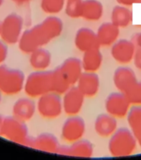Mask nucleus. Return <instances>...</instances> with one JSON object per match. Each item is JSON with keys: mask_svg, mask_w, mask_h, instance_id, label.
<instances>
[{"mask_svg": "<svg viewBox=\"0 0 141 160\" xmlns=\"http://www.w3.org/2000/svg\"><path fill=\"white\" fill-rule=\"evenodd\" d=\"M62 29L63 22L62 20L55 16H50L41 23L22 32L18 42L19 48L22 52L31 53L60 36Z\"/></svg>", "mask_w": 141, "mask_h": 160, "instance_id": "1", "label": "nucleus"}, {"mask_svg": "<svg viewBox=\"0 0 141 160\" xmlns=\"http://www.w3.org/2000/svg\"><path fill=\"white\" fill-rule=\"evenodd\" d=\"M137 138L131 130L122 128L111 135L109 150L115 157H123L132 154L136 148Z\"/></svg>", "mask_w": 141, "mask_h": 160, "instance_id": "2", "label": "nucleus"}, {"mask_svg": "<svg viewBox=\"0 0 141 160\" xmlns=\"http://www.w3.org/2000/svg\"><path fill=\"white\" fill-rule=\"evenodd\" d=\"M52 71L37 70L25 80L24 90L29 97L37 98L52 91Z\"/></svg>", "mask_w": 141, "mask_h": 160, "instance_id": "3", "label": "nucleus"}, {"mask_svg": "<svg viewBox=\"0 0 141 160\" xmlns=\"http://www.w3.org/2000/svg\"><path fill=\"white\" fill-rule=\"evenodd\" d=\"M25 80L22 71L0 65V92L16 94L24 88Z\"/></svg>", "mask_w": 141, "mask_h": 160, "instance_id": "4", "label": "nucleus"}, {"mask_svg": "<svg viewBox=\"0 0 141 160\" xmlns=\"http://www.w3.org/2000/svg\"><path fill=\"white\" fill-rule=\"evenodd\" d=\"M28 132L25 122L15 117H7L3 118L0 134H2L10 141L19 144L28 145Z\"/></svg>", "mask_w": 141, "mask_h": 160, "instance_id": "5", "label": "nucleus"}, {"mask_svg": "<svg viewBox=\"0 0 141 160\" xmlns=\"http://www.w3.org/2000/svg\"><path fill=\"white\" fill-rule=\"evenodd\" d=\"M37 108L40 115L46 118L58 117L63 109L61 94L51 91L39 97Z\"/></svg>", "mask_w": 141, "mask_h": 160, "instance_id": "6", "label": "nucleus"}, {"mask_svg": "<svg viewBox=\"0 0 141 160\" xmlns=\"http://www.w3.org/2000/svg\"><path fill=\"white\" fill-rule=\"evenodd\" d=\"M23 21L18 15L10 14L1 22L0 36L6 43H17L22 34Z\"/></svg>", "mask_w": 141, "mask_h": 160, "instance_id": "7", "label": "nucleus"}, {"mask_svg": "<svg viewBox=\"0 0 141 160\" xmlns=\"http://www.w3.org/2000/svg\"><path fill=\"white\" fill-rule=\"evenodd\" d=\"M129 102L125 93L122 92H112L106 100V109L107 112L115 118H123L129 111Z\"/></svg>", "mask_w": 141, "mask_h": 160, "instance_id": "8", "label": "nucleus"}, {"mask_svg": "<svg viewBox=\"0 0 141 160\" xmlns=\"http://www.w3.org/2000/svg\"><path fill=\"white\" fill-rule=\"evenodd\" d=\"M86 130L83 118L76 115L70 117L64 122L62 128V138L65 141L74 142L82 139Z\"/></svg>", "mask_w": 141, "mask_h": 160, "instance_id": "9", "label": "nucleus"}, {"mask_svg": "<svg viewBox=\"0 0 141 160\" xmlns=\"http://www.w3.org/2000/svg\"><path fill=\"white\" fill-rule=\"evenodd\" d=\"M136 52L135 43L133 41L120 39L116 41L111 47V55L120 63H129L134 59Z\"/></svg>", "mask_w": 141, "mask_h": 160, "instance_id": "10", "label": "nucleus"}, {"mask_svg": "<svg viewBox=\"0 0 141 160\" xmlns=\"http://www.w3.org/2000/svg\"><path fill=\"white\" fill-rule=\"evenodd\" d=\"M85 95L77 87H71L62 98L63 110L70 116L77 115L82 110Z\"/></svg>", "mask_w": 141, "mask_h": 160, "instance_id": "11", "label": "nucleus"}, {"mask_svg": "<svg viewBox=\"0 0 141 160\" xmlns=\"http://www.w3.org/2000/svg\"><path fill=\"white\" fill-rule=\"evenodd\" d=\"M75 45L82 52H87L101 47L96 33L87 28H82L77 31L75 37Z\"/></svg>", "mask_w": 141, "mask_h": 160, "instance_id": "12", "label": "nucleus"}, {"mask_svg": "<svg viewBox=\"0 0 141 160\" xmlns=\"http://www.w3.org/2000/svg\"><path fill=\"white\" fill-rule=\"evenodd\" d=\"M113 80L118 90L124 93L128 92L138 82L134 71L127 67H120L115 70Z\"/></svg>", "mask_w": 141, "mask_h": 160, "instance_id": "13", "label": "nucleus"}, {"mask_svg": "<svg viewBox=\"0 0 141 160\" xmlns=\"http://www.w3.org/2000/svg\"><path fill=\"white\" fill-rule=\"evenodd\" d=\"M58 68L61 70L62 75L71 85L77 83L83 70L82 60L78 59L77 58H67Z\"/></svg>", "mask_w": 141, "mask_h": 160, "instance_id": "14", "label": "nucleus"}, {"mask_svg": "<svg viewBox=\"0 0 141 160\" xmlns=\"http://www.w3.org/2000/svg\"><path fill=\"white\" fill-rule=\"evenodd\" d=\"M77 88L85 97L95 96L100 88L99 76L95 72H82L77 82Z\"/></svg>", "mask_w": 141, "mask_h": 160, "instance_id": "15", "label": "nucleus"}, {"mask_svg": "<svg viewBox=\"0 0 141 160\" xmlns=\"http://www.w3.org/2000/svg\"><path fill=\"white\" fill-rule=\"evenodd\" d=\"M94 151V147L92 142L87 140H77L68 148H61L58 150V153L64 155H70L75 157H92Z\"/></svg>", "mask_w": 141, "mask_h": 160, "instance_id": "16", "label": "nucleus"}, {"mask_svg": "<svg viewBox=\"0 0 141 160\" xmlns=\"http://www.w3.org/2000/svg\"><path fill=\"white\" fill-rule=\"evenodd\" d=\"M27 146L47 152H58L60 148L57 138L47 132L40 134L33 139H30Z\"/></svg>", "mask_w": 141, "mask_h": 160, "instance_id": "17", "label": "nucleus"}, {"mask_svg": "<svg viewBox=\"0 0 141 160\" xmlns=\"http://www.w3.org/2000/svg\"><path fill=\"white\" fill-rule=\"evenodd\" d=\"M36 103L31 98H22L15 102L12 108L13 117L23 122L28 121L34 115L36 111Z\"/></svg>", "mask_w": 141, "mask_h": 160, "instance_id": "18", "label": "nucleus"}, {"mask_svg": "<svg viewBox=\"0 0 141 160\" xmlns=\"http://www.w3.org/2000/svg\"><path fill=\"white\" fill-rule=\"evenodd\" d=\"M117 128V121L115 117L110 113L100 114L95 122L96 132L102 137L111 136Z\"/></svg>", "mask_w": 141, "mask_h": 160, "instance_id": "19", "label": "nucleus"}, {"mask_svg": "<svg viewBox=\"0 0 141 160\" xmlns=\"http://www.w3.org/2000/svg\"><path fill=\"white\" fill-rule=\"evenodd\" d=\"M120 28L112 22H104L101 25L96 32L97 38L101 46H110L116 42L119 36Z\"/></svg>", "mask_w": 141, "mask_h": 160, "instance_id": "20", "label": "nucleus"}, {"mask_svg": "<svg viewBox=\"0 0 141 160\" xmlns=\"http://www.w3.org/2000/svg\"><path fill=\"white\" fill-rule=\"evenodd\" d=\"M103 15V5L98 0H83L82 18L87 21H98Z\"/></svg>", "mask_w": 141, "mask_h": 160, "instance_id": "21", "label": "nucleus"}, {"mask_svg": "<svg viewBox=\"0 0 141 160\" xmlns=\"http://www.w3.org/2000/svg\"><path fill=\"white\" fill-rule=\"evenodd\" d=\"M102 60L103 58L99 48L84 52V55L82 60L83 70L85 72H96V71L99 69L101 66Z\"/></svg>", "mask_w": 141, "mask_h": 160, "instance_id": "22", "label": "nucleus"}, {"mask_svg": "<svg viewBox=\"0 0 141 160\" xmlns=\"http://www.w3.org/2000/svg\"><path fill=\"white\" fill-rule=\"evenodd\" d=\"M52 61V55L48 50L39 48L31 52L30 64L36 70H46Z\"/></svg>", "mask_w": 141, "mask_h": 160, "instance_id": "23", "label": "nucleus"}, {"mask_svg": "<svg viewBox=\"0 0 141 160\" xmlns=\"http://www.w3.org/2000/svg\"><path fill=\"white\" fill-rule=\"evenodd\" d=\"M133 15L127 6L120 5L115 7L111 12V22L118 28H125L130 24Z\"/></svg>", "mask_w": 141, "mask_h": 160, "instance_id": "24", "label": "nucleus"}, {"mask_svg": "<svg viewBox=\"0 0 141 160\" xmlns=\"http://www.w3.org/2000/svg\"><path fill=\"white\" fill-rule=\"evenodd\" d=\"M128 122L130 130L137 139L141 138V105H135L128 112Z\"/></svg>", "mask_w": 141, "mask_h": 160, "instance_id": "25", "label": "nucleus"}, {"mask_svg": "<svg viewBox=\"0 0 141 160\" xmlns=\"http://www.w3.org/2000/svg\"><path fill=\"white\" fill-rule=\"evenodd\" d=\"M52 72V91L59 94H64L72 85L62 75L59 68H57Z\"/></svg>", "mask_w": 141, "mask_h": 160, "instance_id": "26", "label": "nucleus"}, {"mask_svg": "<svg viewBox=\"0 0 141 160\" xmlns=\"http://www.w3.org/2000/svg\"><path fill=\"white\" fill-rule=\"evenodd\" d=\"M65 0H42L41 8L47 13H58L64 8Z\"/></svg>", "mask_w": 141, "mask_h": 160, "instance_id": "27", "label": "nucleus"}, {"mask_svg": "<svg viewBox=\"0 0 141 160\" xmlns=\"http://www.w3.org/2000/svg\"><path fill=\"white\" fill-rule=\"evenodd\" d=\"M83 0H67L66 4V14L72 18L82 17Z\"/></svg>", "mask_w": 141, "mask_h": 160, "instance_id": "28", "label": "nucleus"}, {"mask_svg": "<svg viewBox=\"0 0 141 160\" xmlns=\"http://www.w3.org/2000/svg\"><path fill=\"white\" fill-rule=\"evenodd\" d=\"M125 95L129 102L134 105H141V82H137Z\"/></svg>", "mask_w": 141, "mask_h": 160, "instance_id": "29", "label": "nucleus"}, {"mask_svg": "<svg viewBox=\"0 0 141 160\" xmlns=\"http://www.w3.org/2000/svg\"><path fill=\"white\" fill-rule=\"evenodd\" d=\"M7 55V48L6 45V42L0 40V64L5 60Z\"/></svg>", "mask_w": 141, "mask_h": 160, "instance_id": "30", "label": "nucleus"}, {"mask_svg": "<svg viewBox=\"0 0 141 160\" xmlns=\"http://www.w3.org/2000/svg\"><path fill=\"white\" fill-rule=\"evenodd\" d=\"M134 60V63H135V66H136L138 68L141 69V48H140L138 47V48L136 49Z\"/></svg>", "mask_w": 141, "mask_h": 160, "instance_id": "31", "label": "nucleus"}, {"mask_svg": "<svg viewBox=\"0 0 141 160\" xmlns=\"http://www.w3.org/2000/svg\"><path fill=\"white\" fill-rule=\"evenodd\" d=\"M117 2H119L120 5L124 6H131L134 3H139L141 2V0H117Z\"/></svg>", "mask_w": 141, "mask_h": 160, "instance_id": "32", "label": "nucleus"}, {"mask_svg": "<svg viewBox=\"0 0 141 160\" xmlns=\"http://www.w3.org/2000/svg\"><path fill=\"white\" fill-rule=\"evenodd\" d=\"M135 42L138 45V47L141 48V32H139V34L136 35V37H135Z\"/></svg>", "mask_w": 141, "mask_h": 160, "instance_id": "33", "label": "nucleus"}, {"mask_svg": "<svg viewBox=\"0 0 141 160\" xmlns=\"http://www.w3.org/2000/svg\"><path fill=\"white\" fill-rule=\"evenodd\" d=\"M12 1H14L15 2L21 4V3H25V2H28V1H30V0H12Z\"/></svg>", "mask_w": 141, "mask_h": 160, "instance_id": "34", "label": "nucleus"}, {"mask_svg": "<svg viewBox=\"0 0 141 160\" xmlns=\"http://www.w3.org/2000/svg\"><path fill=\"white\" fill-rule=\"evenodd\" d=\"M2 122H3V118L2 116H0V130H1V128H2Z\"/></svg>", "mask_w": 141, "mask_h": 160, "instance_id": "35", "label": "nucleus"}, {"mask_svg": "<svg viewBox=\"0 0 141 160\" xmlns=\"http://www.w3.org/2000/svg\"><path fill=\"white\" fill-rule=\"evenodd\" d=\"M138 141H139V145H140V146H141V138H139V139H138Z\"/></svg>", "mask_w": 141, "mask_h": 160, "instance_id": "36", "label": "nucleus"}, {"mask_svg": "<svg viewBox=\"0 0 141 160\" xmlns=\"http://www.w3.org/2000/svg\"><path fill=\"white\" fill-rule=\"evenodd\" d=\"M2 0H0V5L2 4Z\"/></svg>", "mask_w": 141, "mask_h": 160, "instance_id": "37", "label": "nucleus"}, {"mask_svg": "<svg viewBox=\"0 0 141 160\" xmlns=\"http://www.w3.org/2000/svg\"><path fill=\"white\" fill-rule=\"evenodd\" d=\"M0 101H1V92H0Z\"/></svg>", "mask_w": 141, "mask_h": 160, "instance_id": "38", "label": "nucleus"}, {"mask_svg": "<svg viewBox=\"0 0 141 160\" xmlns=\"http://www.w3.org/2000/svg\"><path fill=\"white\" fill-rule=\"evenodd\" d=\"M0 29H1V22H0Z\"/></svg>", "mask_w": 141, "mask_h": 160, "instance_id": "39", "label": "nucleus"}]
</instances>
